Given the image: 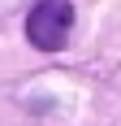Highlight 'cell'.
Wrapping results in <instances>:
<instances>
[{"label": "cell", "instance_id": "cell-1", "mask_svg": "<svg viewBox=\"0 0 121 126\" xmlns=\"http://www.w3.org/2000/svg\"><path fill=\"white\" fill-rule=\"evenodd\" d=\"M69 31H73V4L69 0H39L30 9V17H26V39L43 52L65 48Z\"/></svg>", "mask_w": 121, "mask_h": 126}]
</instances>
